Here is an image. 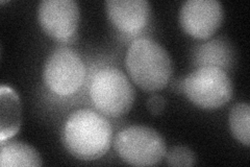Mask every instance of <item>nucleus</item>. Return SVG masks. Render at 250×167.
<instances>
[{
	"label": "nucleus",
	"mask_w": 250,
	"mask_h": 167,
	"mask_svg": "<svg viewBox=\"0 0 250 167\" xmlns=\"http://www.w3.org/2000/svg\"><path fill=\"white\" fill-rule=\"evenodd\" d=\"M42 164L40 155L33 146L19 141L1 142V148H0L1 167L41 166Z\"/></svg>",
	"instance_id": "12"
},
{
	"label": "nucleus",
	"mask_w": 250,
	"mask_h": 167,
	"mask_svg": "<svg viewBox=\"0 0 250 167\" xmlns=\"http://www.w3.org/2000/svg\"><path fill=\"white\" fill-rule=\"evenodd\" d=\"M105 10L114 26L125 34L139 33L150 18L147 0H107Z\"/></svg>",
	"instance_id": "9"
},
{
	"label": "nucleus",
	"mask_w": 250,
	"mask_h": 167,
	"mask_svg": "<svg viewBox=\"0 0 250 167\" xmlns=\"http://www.w3.org/2000/svg\"><path fill=\"white\" fill-rule=\"evenodd\" d=\"M38 19L47 35L67 42L80 24V6L74 0H43L38 7Z\"/></svg>",
	"instance_id": "7"
},
{
	"label": "nucleus",
	"mask_w": 250,
	"mask_h": 167,
	"mask_svg": "<svg viewBox=\"0 0 250 167\" xmlns=\"http://www.w3.org/2000/svg\"><path fill=\"white\" fill-rule=\"evenodd\" d=\"M165 107H166V100L162 96V95H159V94L152 95V96L147 101L148 110H149V112H151L154 115L161 114L164 111V109H165Z\"/></svg>",
	"instance_id": "15"
},
{
	"label": "nucleus",
	"mask_w": 250,
	"mask_h": 167,
	"mask_svg": "<svg viewBox=\"0 0 250 167\" xmlns=\"http://www.w3.org/2000/svg\"><path fill=\"white\" fill-rule=\"evenodd\" d=\"M43 74L49 90L61 96H67L82 87L85 67L76 51L64 47L51 52L45 63Z\"/></svg>",
	"instance_id": "6"
},
{
	"label": "nucleus",
	"mask_w": 250,
	"mask_h": 167,
	"mask_svg": "<svg viewBox=\"0 0 250 167\" xmlns=\"http://www.w3.org/2000/svg\"><path fill=\"white\" fill-rule=\"evenodd\" d=\"M223 17V6L218 0H188L179 11L183 29L196 39L213 36L220 27Z\"/></svg>",
	"instance_id": "8"
},
{
	"label": "nucleus",
	"mask_w": 250,
	"mask_h": 167,
	"mask_svg": "<svg viewBox=\"0 0 250 167\" xmlns=\"http://www.w3.org/2000/svg\"><path fill=\"white\" fill-rule=\"evenodd\" d=\"M183 91L194 105L202 109H218L232 96V83L224 69L198 67L183 82Z\"/></svg>",
	"instance_id": "5"
},
{
	"label": "nucleus",
	"mask_w": 250,
	"mask_h": 167,
	"mask_svg": "<svg viewBox=\"0 0 250 167\" xmlns=\"http://www.w3.org/2000/svg\"><path fill=\"white\" fill-rule=\"evenodd\" d=\"M233 60V50L225 40L215 39L198 47L195 53V62L199 67L214 66L229 67Z\"/></svg>",
	"instance_id": "11"
},
{
	"label": "nucleus",
	"mask_w": 250,
	"mask_h": 167,
	"mask_svg": "<svg viewBox=\"0 0 250 167\" xmlns=\"http://www.w3.org/2000/svg\"><path fill=\"white\" fill-rule=\"evenodd\" d=\"M127 72L140 88L158 91L166 87L172 76L168 51L154 40L141 38L132 42L125 59Z\"/></svg>",
	"instance_id": "2"
},
{
	"label": "nucleus",
	"mask_w": 250,
	"mask_h": 167,
	"mask_svg": "<svg viewBox=\"0 0 250 167\" xmlns=\"http://www.w3.org/2000/svg\"><path fill=\"white\" fill-rule=\"evenodd\" d=\"M229 126L233 136L248 146L250 143V107L248 103L239 102L231 108Z\"/></svg>",
	"instance_id": "13"
},
{
	"label": "nucleus",
	"mask_w": 250,
	"mask_h": 167,
	"mask_svg": "<svg viewBox=\"0 0 250 167\" xmlns=\"http://www.w3.org/2000/svg\"><path fill=\"white\" fill-rule=\"evenodd\" d=\"M113 130L107 119L91 110H77L62 129V143L73 157L84 161L97 160L107 153Z\"/></svg>",
	"instance_id": "1"
},
{
	"label": "nucleus",
	"mask_w": 250,
	"mask_h": 167,
	"mask_svg": "<svg viewBox=\"0 0 250 167\" xmlns=\"http://www.w3.org/2000/svg\"><path fill=\"white\" fill-rule=\"evenodd\" d=\"M166 163L169 166L188 167L196 164V156L189 147L173 146L166 152Z\"/></svg>",
	"instance_id": "14"
},
{
	"label": "nucleus",
	"mask_w": 250,
	"mask_h": 167,
	"mask_svg": "<svg viewBox=\"0 0 250 167\" xmlns=\"http://www.w3.org/2000/svg\"><path fill=\"white\" fill-rule=\"evenodd\" d=\"M90 96L94 106L104 115L119 117L126 114L134 105L136 92L124 72L107 67L93 76Z\"/></svg>",
	"instance_id": "3"
},
{
	"label": "nucleus",
	"mask_w": 250,
	"mask_h": 167,
	"mask_svg": "<svg viewBox=\"0 0 250 167\" xmlns=\"http://www.w3.org/2000/svg\"><path fill=\"white\" fill-rule=\"evenodd\" d=\"M0 97V140L2 142L13 137L19 131L21 124V105L18 95L10 87L1 86Z\"/></svg>",
	"instance_id": "10"
},
{
	"label": "nucleus",
	"mask_w": 250,
	"mask_h": 167,
	"mask_svg": "<svg viewBox=\"0 0 250 167\" xmlns=\"http://www.w3.org/2000/svg\"><path fill=\"white\" fill-rule=\"evenodd\" d=\"M116 153L124 162L134 166L159 164L166 155V143L155 130L145 125H131L115 138Z\"/></svg>",
	"instance_id": "4"
}]
</instances>
